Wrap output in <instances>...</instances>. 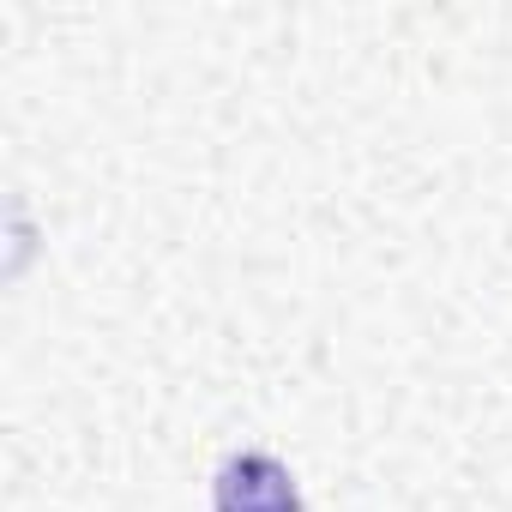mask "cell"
<instances>
[{
  "label": "cell",
  "instance_id": "cell-1",
  "mask_svg": "<svg viewBox=\"0 0 512 512\" xmlns=\"http://www.w3.org/2000/svg\"><path fill=\"white\" fill-rule=\"evenodd\" d=\"M211 506L217 512H302V488L290 464H278L272 452H235L211 482Z\"/></svg>",
  "mask_w": 512,
  "mask_h": 512
}]
</instances>
